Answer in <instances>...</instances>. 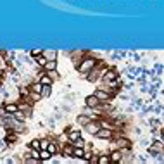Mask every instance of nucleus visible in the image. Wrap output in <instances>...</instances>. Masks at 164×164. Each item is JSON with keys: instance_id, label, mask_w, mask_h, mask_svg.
<instances>
[{"instance_id": "nucleus-1", "label": "nucleus", "mask_w": 164, "mask_h": 164, "mask_svg": "<svg viewBox=\"0 0 164 164\" xmlns=\"http://www.w3.org/2000/svg\"><path fill=\"white\" fill-rule=\"evenodd\" d=\"M93 66H95L93 59H85L81 64H80V71H81V73H90V69L93 68Z\"/></svg>"}, {"instance_id": "nucleus-2", "label": "nucleus", "mask_w": 164, "mask_h": 164, "mask_svg": "<svg viewBox=\"0 0 164 164\" xmlns=\"http://www.w3.org/2000/svg\"><path fill=\"white\" fill-rule=\"evenodd\" d=\"M102 128V125H100V123H88V125H86V131H88V133H92V135H97L99 133V129Z\"/></svg>"}, {"instance_id": "nucleus-3", "label": "nucleus", "mask_w": 164, "mask_h": 164, "mask_svg": "<svg viewBox=\"0 0 164 164\" xmlns=\"http://www.w3.org/2000/svg\"><path fill=\"white\" fill-rule=\"evenodd\" d=\"M100 104V100H99V97L97 95H90V97H86V107H97Z\"/></svg>"}, {"instance_id": "nucleus-4", "label": "nucleus", "mask_w": 164, "mask_h": 164, "mask_svg": "<svg viewBox=\"0 0 164 164\" xmlns=\"http://www.w3.org/2000/svg\"><path fill=\"white\" fill-rule=\"evenodd\" d=\"M97 137H99V138H111L112 133H111V129H109V128H100L99 133H97Z\"/></svg>"}, {"instance_id": "nucleus-5", "label": "nucleus", "mask_w": 164, "mask_h": 164, "mask_svg": "<svg viewBox=\"0 0 164 164\" xmlns=\"http://www.w3.org/2000/svg\"><path fill=\"white\" fill-rule=\"evenodd\" d=\"M4 111L7 112V114H16L17 111H19V107H17L16 104H5V107H4Z\"/></svg>"}, {"instance_id": "nucleus-6", "label": "nucleus", "mask_w": 164, "mask_h": 164, "mask_svg": "<svg viewBox=\"0 0 164 164\" xmlns=\"http://www.w3.org/2000/svg\"><path fill=\"white\" fill-rule=\"evenodd\" d=\"M43 68L47 69V71H55V69H57V60H55V59L47 60V64L43 66Z\"/></svg>"}, {"instance_id": "nucleus-7", "label": "nucleus", "mask_w": 164, "mask_h": 164, "mask_svg": "<svg viewBox=\"0 0 164 164\" xmlns=\"http://www.w3.org/2000/svg\"><path fill=\"white\" fill-rule=\"evenodd\" d=\"M95 95L99 97L100 102H102V100H109V97H111V95H109L107 92H104V90H97V92H95Z\"/></svg>"}, {"instance_id": "nucleus-8", "label": "nucleus", "mask_w": 164, "mask_h": 164, "mask_svg": "<svg viewBox=\"0 0 164 164\" xmlns=\"http://www.w3.org/2000/svg\"><path fill=\"white\" fill-rule=\"evenodd\" d=\"M116 78H117V74L114 73V71H109V73L104 74V80H105V81H114Z\"/></svg>"}, {"instance_id": "nucleus-9", "label": "nucleus", "mask_w": 164, "mask_h": 164, "mask_svg": "<svg viewBox=\"0 0 164 164\" xmlns=\"http://www.w3.org/2000/svg\"><path fill=\"white\" fill-rule=\"evenodd\" d=\"M73 157H85V150H83V147H74Z\"/></svg>"}, {"instance_id": "nucleus-10", "label": "nucleus", "mask_w": 164, "mask_h": 164, "mask_svg": "<svg viewBox=\"0 0 164 164\" xmlns=\"http://www.w3.org/2000/svg\"><path fill=\"white\" fill-rule=\"evenodd\" d=\"M43 55L47 57L48 60H52V59H55V57H57V52L55 50H45V52H43Z\"/></svg>"}, {"instance_id": "nucleus-11", "label": "nucleus", "mask_w": 164, "mask_h": 164, "mask_svg": "<svg viewBox=\"0 0 164 164\" xmlns=\"http://www.w3.org/2000/svg\"><path fill=\"white\" fill-rule=\"evenodd\" d=\"M50 155H52V154L48 152V149H43V150H40V159H42V161H47Z\"/></svg>"}, {"instance_id": "nucleus-12", "label": "nucleus", "mask_w": 164, "mask_h": 164, "mask_svg": "<svg viewBox=\"0 0 164 164\" xmlns=\"http://www.w3.org/2000/svg\"><path fill=\"white\" fill-rule=\"evenodd\" d=\"M81 137V135H80V131H76V129H71V131H69V140H78V138Z\"/></svg>"}, {"instance_id": "nucleus-13", "label": "nucleus", "mask_w": 164, "mask_h": 164, "mask_svg": "<svg viewBox=\"0 0 164 164\" xmlns=\"http://www.w3.org/2000/svg\"><path fill=\"white\" fill-rule=\"evenodd\" d=\"M40 83H42V85H52V78L47 76V74H43V76L40 78Z\"/></svg>"}, {"instance_id": "nucleus-14", "label": "nucleus", "mask_w": 164, "mask_h": 164, "mask_svg": "<svg viewBox=\"0 0 164 164\" xmlns=\"http://www.w3.org/2000/svg\"><path fill=\"white\" fill-rule=\"evenodd\" d=\"M109 157H111V161H112V162H117V161H119V159H121V152L114 150V152H112V154H111V155H109Z\"/></svg>"}, {"instance_id": "nucleus-15", "label": "nucleus", "mask_w": 164, "mask_h": 164, "mask_svg": "<svg viewBox=\"0 0 164 164\" xmlns=\"http://www.w3.org/2000/svg\"><path fill=\"white\" fill-rule=\"evenodd\" d=\"M97 162L99 164H107V162H111V157H109V155H100L99 159H97Z\"/></svg>"}, {"instance_id": "nucleus-16", "label": "nucleus", "mask_w": 164, "mask_h": 164, "mask_svg": "<svg viewBox=\"0 0 164 164\" xmlns=\"http://www.w3.org/2000/svg\"><path fill=\"white\" fill-rule=\"evenodd\" d=\"M48 152H50L52 155H54V154L57 152V145H55L54 142H52V143H48Z\"/></svg>"}, {"instance_id": "nucleus-17", "label": "nucleus", "mask_w": 164, "mask_h": 164, "mask_svg": "<svg viewBox=\"0 0 164 164\" xmlns=\"http://www.w3.org/2000/svg\"><path fill=\"white\" fill-rule=\"evenodd\" d=\"M78 123H80V125H88L90 121H88V117H85V116H80V117H78Z\"/></svg>"}, {"instance_id": "nucleus-18", "label": "nucleus", "mask_w": 164, "mask_h": 164, "mask_svg": "<svg viewBox=\"0 0 164 164\" xmlns=\"http://www.w3.org/2000/svg\"><path fill=\"white\" fill-rule=\"evenodd\" d=\"M83 145H85V140L81 137L78 138V140H74V147H83Z\"/></svg>"}, {"instance_id": "nucleus-19", "label": "nucleus", "mask_w": 164, "mask_h": 164, "mask_svg": "<svg viewBox=\"0 0 164 164\" xmlns=\"http://www.w3.org/2000/svg\"><path fill=\"white\" fill-rule=\"evenodd\" d=\"M43 149H48V142H47V140H40V150H43Z\"/></svg>"}, {"instance_id": "nucleus-20", "label": "nucleus", "mask_w": 164, "mask_h": 164, "mask_svg": "<svg viewBox=\"0 0 164 164\" xmlns=\"http://www.w3.org/2000/svg\"><path fill=\"white\" fill-rule=\"evenodd\" d=\"M73 152H74V147H66L64 149V155L68 154V155H73Z\"/></svg>"}, {"instance_id": "nucleus-21", "label": "nucleus", "mask_w": 164, "mask_h": 164, "mask_svg": "<svg viewBox=\"0 0 164 164\" xmlns=\"http://www.w3.org/2000/svg\"><path fill=\"white\" fill-rule=\"evenodd\" d=\"M31 149H40V140H33L31 142Z\"/></svg>"}, {"instance_id": "nucleus-22", "label": "nucleus", "mask_w": 164, "mask_h": 164, "mask_svg": "<svg viewBox=\"0 0 164 164\" xmlns=\"http://www.w3.org/2000/svg\"><path fill=\"white\" fill-rule=\"evenodd\" d=\"M42 54H43V50H40V48H35V50L31 52V55H35V57H36V55H42Z\"/></svg>"}, {"instance_id": "nucleus-23", "label": "nucleus", "mask_w": 164, "mask_h": 164, "mask_svg": "<svg viewBox=\"0 0 164 164\" xmlns=\"http://www.w3.org/2000/svg\"><path fill=\"white\" fill-rule=\"evenodd\" d=\"M119 145H123V147H128V140H126V138H123V140H119Z\"/></svg>"}]
</instances>
